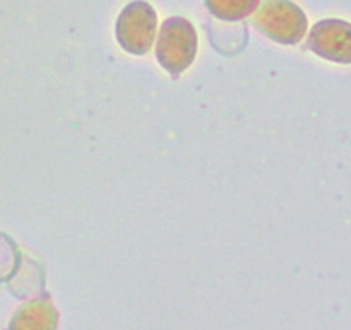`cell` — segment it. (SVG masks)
I'll use <instances>...</instances> for the list:
<instances>
[{
  "instance_id": "1",
  "label": "cell",
  "mask_w": 351,
  "mask_h": 330,
  "mask_svg": "<svg viewBox=\"0 0 351 330\" xmlns=\"http://www.w3.org/2000/svg\"><path fill=\"white\" fill-rule=\"evenodd\" d=\"M199 48L195 27L183 16H171L162 23L156 39V62L172 78L181 76L193 64Z\"/></svg>"
},
{
  "instance_id": "2",
  "label": "cell",
  "mask_w": 351,
  "mask_h": 330,
  "mask_svg": "<svg viewBox=\"0 0 351 330\" xmlns=\"http://www.w3.org/2000/svg\"><path fill=\"white\" fill-rule=\"evenodd\" d=\"M253 27L274 43L295 46L306 36L307 16L295 2L269 0L253 14Z\"/></svg>"
},
{
  "instance_id": "3",
  "label": "cell",
  "mask_w": 351,
  "mask_h": 330,
  "mask_svg": "<svg viewBox=\"0 0 351 330\" xmlns=\"http://www.w3.org/2000/svg\"><path fill=\"white\" fill-rule=\"evenodd\" d=\"M156 11L149 2H128L116 18V40L130 55H148L156 34Z\"/></svg>"
},
{
  "instance_id": "4",
  "label": "cell",
  "mask_w": 351,
  "mask_h": 330,
  "mask_svg": "<svg viewBox=\"0 0 351 330\" xmlns=\"http://www.w3.org/2000/svg\"><path fill=\"white\" fill-rule=\"evenodd\" d=\"M306 46L319 58L334 64H351V23L339 18L316 21Z\"/></svg>"
},
{
  "instance_id": "5",
  "label": "cell",
  "mask_w": 351,
  "mask_h": 330,
  "mask_svg": "<svg viewBox=\"0 0 351 330\" xmlns=\"http://www.w3.org/2000/svg\"><path fill=\"white\" fill-rule=\"evenodd\" d=\"M60 313L48 294L21 304L12 313L8 330H58Z\"/></svg>"
},
{
  "instance_id": "6",
  "label": "cell",
  "mask_w": 351,
  "mask_h": 330,
  "mask_svg": "<svg viewBox=\"0 0 351 330\" xmlns=\"http://www.w3.org/2000/svg\"><path fill=\"white\" fill-rule=\"evenodd\" d=\"M206 8L219 20L237 21L252 12H256L260 2L258 0H216V2H206Z\"/></svg>"
}]
</instances>
